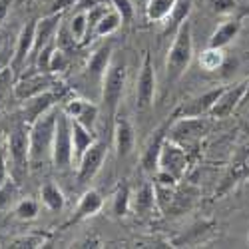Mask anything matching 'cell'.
<instances>
[{
    "label": "cell",
    "mask_w": 249,
    "mask_h": 249,
    "mask_svg": "<svg viewBox=\"0 0 249 249\" xmlns=\"http://www.w3.org/2000/svg\"><path fill=\"white\" fill-rule=\"evenodd\" d=\"M102 207H104L102 194L96 192V190H86L84 194H82L80 201H78V207H76V212H74L70 223H80V221H84V219L94 217L96 213H100Z\"/></svg>",
    "instance_id": "19"
},
{
    "label": "cell",
    "mask_w": 249,
    "mask_h": 249,
    "mask_svg": "<svg viewBox=\"0 0 249 249\" xmlns=\"http://www.w3.org/2000/svg\"><path fill=\"white\" fill-rule=\"evenodd\" d=\"M68 56H70L68 52H64L62 48H58V44H56V48H54V52H52V56H50L48 72H50V74L64 72V70L68 68V64H70V58H68Z\"/></svg>",
    "instance_id": "32"
},
{
    "label": "cell",
    "mask_w": 249,
    "mask_h": 249,
    "mask_svg": "<svg viewBox=\"0 0 249 249\" xmlns=\"http://www.w3.org/2000/svg\"><path fill=\"white\" fill-rule=\"evenodd\" d=\"M96 134L88 128H84L82 124L74 122L72 120V150H74V161L78 163V160L84 156V152L92 146V143L96 142Z\"/></svg>",
    "instance_id": "23"
},
{
    "label": "cell",
    "mask_w": 249,
    "mask_h": 249,
    "mask_svg": "<svg viewBox=\"0 0 249 249\" xmlns=\"http://www.w3.org/2000/svg\"><path fill=\"white\" fill-rule=\"evenodd\" d=\"M194 60V34H192V24L185 22L176 30L172 46L165 56V82L168 86H174L181 76L188 72L190 64Z\"/></svg>",
    "instance_id": "1"
},
{
    "label": "cell",
    "mask_w": 249,
    "mask_h": 249,
    "mask_svg": "<svg viewBox=\"0 0 249 249\" xmlns=\"http://www.w3.org/2000/svg\"><path fill=\"white\" fill-rule=\"evenodd\" d=\"M176 120V116L172 114L168 120H165L163 124H160V126L152 132L146 148H143L142 152V158H140V163H142V170L146 174H158V161H160V154H161V148L165 140H168L170 136V128H172V122Z\"/></svg>",
    "instance_id": "9"
},
{
    "label": "cell",
    "mask_w": 249,
    "mask_h": 249,
    "mask_svg": "<svg viewBox=\"0 0 249 249\" xmlns=\"http://www.w3.org/2000/svg\"><path fill=\"white\" fill-rule=\"evenodd\" d=\"M122 24H124V20H122L120 12L114 10V8H110L106 14L100 18V22L96 24V28H94V38H108V36H112Z\"/></svg>",
    "instance_id": "27"
},
{
    "label": "cell",
    "mask_w": 249,
    "mask_h": 249,
    "mask_svg": "<svg viewBox=\"0 0 249 249\" xmlns=\"http://www.w3.org/2000/svg\"><path fill=\"white\" fill-rule=\"evenodd\" d=\"M225 90V86H217V88H212L203 94H197L194 98H190L188 102H183L181 106L174 112L176 118H199V116H210L217 98L221 96V92Z\"/></svg>",
    "instance_id": "12"
},
{
    "label": "cell",
    "mask_w": 249,
    "mask_h": 249,
    "mask_svg": "<svg viewBox=\"0 0 249 249\" xmlns=\"http://www.w3.org/2000/svg\"><path fill=\"white\" fill-rule=\"evenodd\" d=\"M62 18L64 14H46L40 20H36V34H34V48H32V56L28 64L34 66V60L40 54L44 46H48L52 40H56V34L62 26Z\"/></svg>",
    "instance_id": "15"
},
{
    "label": "cell",
    "mask_w": 249,
    "mask_h": 249,
    "mask_svg": "<svg viewBox=\"0 0 249 249\" xmlns=\"http://www.w3.org/2000/svg\"><path fill=\"white\" fill-rule=\"evenodd\" d=\"M52 163L56 170H68L74 163L72 120L64 110L58 112V120H56V134H54V143H52Z\"/></svg>",
    "instance_id": "5"
},
{
    "label": "cell",
    "mask_w": 249,
    "mask_h": 249,
    "mask_svg": "<svg viewBox=\"0 0 249 249\" xmlns=\"http://www.w3.org/2000/svg\"><path fill=\"white\" fill-rule=\"evenodd\" d=\"M58 108H52L44 116H40L36 122L30 124V168L38 170L52 160V143L56 134V120Z\"/></svg>",
    "instance_id": "2"
},
{
    "label": "cell",
    "mask_w": 249,
    "mask_h": 249,
    "mask_svg": "<svg viewBox=\"0 0 249 249\" xmlns=\"http://www.w3.org/2000/svg\"><path fill=\"white\" fill-rule=\"evenodd\" d=\"M4 138H6V136H4L2 132H0V146H2V143H4Z\"/></svg>",
    "instance_id": "42"
},
{
    "label": "cell",
    "mask_w": 249,
    "mask_h": 249,
    "mask_svg": "<svg viewBox=\"0 0 249 249\" xmlns=\"http://www.w3.org/2000/svg\"><path fill=\"white\" fill-rule=\"evenodd\" d=\"M154 207H156V188H154V183L146 181L132 194V210L138 215L146 217L154 212Z\"/></svg>",
    "instance_id": "21"
},
{
    "label": "cell",
    "mask_w": 249,
    "mask_h": 249,
    "mask_svg": "<svg viewBox=\"0 0 249 249\" xmlns=\"http://www.w3.org/2000/svg\"><path fill=\"white\" fill-rule=\"evenodd\" d=\"M8 96H14V70L10 66L0 72V110L6 106Z\"/></svg>",
    "instance_id": "31"
},
{
    "label": "cell",
    "mask_w": 249,
    "mask_h": 249,
    "mask_svg": "<svg viewBox=\"0 0 249 249\" xmlns=\"http://www.w3.org/2000/svg\"><path fill=\"white\" fill-rule=\"evenodd\" d=\"M8 163H10V158H8V148H6V142H4L2 146H0V188L10 179Z\"/></svg>",
    "instance_id": "36"
},
{
    "label": "cell",
    "mask_w": 249,
    "mask_h": 249,
    "mask_svg": "<svg viewBox=\"0 0 249 249\" xmlns=\"http://www.w3.org/2000/svg\"><path fill=\"white\" fill-rule=\"evenodd\" d=\"M178 4V0H148L146 2V18L150 20V22H165L174 8Z\"/></svg>",
    "instance_id": "26"
},
{
    "label": "cell",
    "mask_w": 249,
    "mask_h": 249,
    "mask_svg": "<svg viewBox=\"0 0 249 249\" xmlns=\"http://www.w3.org/2000/svg\"><path fill=\"white\" fill-rule=\"evenodd\" d=\"M106 158H108V143L104 140H96L84 152V156L78 160V172H76L78 183H82V185L90 183L100 174Z\"/></svg>",
    "instance_id": "8"
},
{
    "label": "cell",
    "mask_w": 249,
    "mask_h": 249,
    "mask_svg": "<svg viewBox=\"0 0 249 249\" xmlns=\"http://www.w3.org/2000/svg\"><path fill=\"white\" fill-rule=\"evenodd\" d=\"M114 150L118 160H126L136 148V128L130 118L116 116L114 118Z\"/></svg>",
    "instance_id": "16"
},
{
    "label": "cell",
    "mask_w": 249,
    "mask_h": 249,
    "mask_svg": "<svg viewBox=\"0 0 249 249\" xmlns=\"http://www.w3.org/2000/svg\"><path fill=\"white\" fill-rule=\"evenodd\" d=\"M210 130V122H207L205 116L199 118H176L172 122L170 128V140L181 143V146H188V143H194L197 140H201V136L207 134Z\"/></svg>",
    "instance_id": "10"
},
{
    "label": "cell",
    "mask_w": 249,
    "mask_h": 249,
    "mask_svg": "<svg viewBox=\"0 0 249 249\" xmlns=\"http://www.w3.org/2000/svg\"><path fill=\"white\" fill-rule=\"evenodd\" d=\"M237 8L235 0H213V10L217 14H231Z\"/></svg>",
    "instance_id": "38"
},
{
    "label": "cell",
    "mask_w": 249,
    "mask_h": 249,
    "mask_svg": "<svg viewBox=\"0 0 249 249\" xmlns=\"http://www.w3.org/2000/svg\"><path fill=\"white\" fill-rule=\"evenodd\" d=\"M10 6H12V0H0V24L4 22V18H6L8 10H10Z\"/></svg>",
    "instance_id": "39"
},
{
    "label": "cell",
    "mask_w": 249,
    "mask_h": 249,
    "mask_svg": "<svg viewBox=\"0 0 249 249\" xmlns=\"http://www.w3.org/2000/svg\"><path fill=\"white\" fill-rule=\"evenodd\" d=\"M247 152H249V146H247Z\"/></svg>",
    "instance_id": "43"
},
{
    "label": "cell",
    "mask_w": 249,
    "mask_h": 249,
    "mask_svg": "<svg viewBox=\"0 0 249 249\" xmlns=\"http://www.w3.org/2000/svg\"><path fill=\"white\" fill-rule=\"evenodd\" d=\"M60 100H62V90L60 88L56 90V86H54V88H50V90H46L42 94H38L34 98L24 100L22 102V114H20V116H22V120L30 126V124L36 122L40 116H44L46 112L56 108V104Z\"/></svg>",
    "instance_id": "13"
},
{
    "label": "cell",
    "mask_w": 249,
    "mask_h": 249,
    "mask_svg": "<svg viewBox=\"0 0 249 249\" xmlns=\"http://www.w3.org/2000/svg\"><path fill=\"white\" fill-rule=\"evenodd\" d=\"M18 196V188H16V183L12 179H8L2 188H0V213H2L4 210H8V207L14 203Z\"/></svg>",
    "instance_id": "33"
},
{
    "label": "cell",
    "mask_w": 249,
    "mask_h": 249,
    "mask_svg": "<svg viewBox=\"0 0 249 249\" xmlns=\"http://www.w3.org/2000/svg\"><path fill=\"white\" fill-rule=\"evenodd\" d=\"M241 104H249V82H247V90H245V96H243V102Z\"/></svg>",
    "instance_id": "40"
},
{
    "label": "cell",
    "mask_w": 249,
    "mask_h": 249,
    "mask_svg": "<svg viewBox=\"0 0 249 249\" xmlns=\"http://www.w3.org/2000/svg\"><path fill=\"white\" fill-rule=\"evenodd\" d=\"M56 86V80L54 74L50 72H42V70H36L32 74H24L20 76V80L14 82V98L18 102H24L28 98H34L38 94H42L50 88Z\"/></svg>",
    "instance_id": "11"
},
{
    "label": "cell",
    "mask_w": 249,
    "mask_h": 249,
    "mask_svg": "<svg viewBox=\"0 0 249 249\" xmlns=\"http://www.w3.org/2000/svg\"><path fill=\"white\" fill-rule=\"evenodd\" d=\"M14 213L20 221H32L38 217L40 213V201L32 199V197H24V199H20L14 207Z\"/></svg>",
    "instance_id": "30"
},
{
    "label": "cell",
    "mask_w": 249,
    "mask_h": 249,
    "mask_svg": "<svg viewBox=\"0 0 249 249\" xmlns=\"http://www.w3.org/2000/svg\"><path fill=\"white\" fill-rule=\"evenodd\" d=\"M126 78L128 68L124 58H112L106 74L102 78V108L110 120L118 116V108L124 98V90H126Z\"/></svg>",
    "instance_id": "3"
},
{
    "label": "cell",
    "mask_w": 249,
    "mask_h": 249,
    "mask_svg": "<svg viewBox=\"0 0 249 249\" xmlns=\"http://www.w3.org/2000/svg\"><path fill=\"white\" fill-rule=\"evenodd\" d=\"M34 34H36V20H30V22H26L22 26V30H20L14 50H12L10 68L14 70V74H18L30 62L32 48H34Z\"/></svg>",
    "instance_id": "14"
},
{
    "label": "cell",
    "mask_w": 249,
    "mask_h": 249,
    "mask_svg": "<svg viewBox=\"0 0 249 249\" xmlns=\"http://www.w3.org/2000/svg\"><path fill=\"white\" fill-rule=\"evenodd\" d=\"M2 50H4V34L0 32V52H2Z\"/></svg>",
    "instance_id": "41"
},
{
    "label": "cell",
    "mask_w": 249,
    "mask_h": 249,
    "mask_svg": "<svg viewBox=\"0 0 249 249\" xmlns=\"http://www.w3.org/2000/svg\"><path fill=\"white\" fill-rule=\"evenodd\" d=\"M42 245H44L42 235H24V237H18L10 243V247H14V249H34V247H42Z\"/></svg>",
    "instance_id": "35"
},
{
    "label": "cell",
    "mask_w": 249,
    "mask_h": 249,
    "mask_svg": "<svg viewBox=\"0 0 249 249\" xmlns=\"http://www.w3.org/2000/svg\"><path fill=\"white\" fill-rule=\"evenodd\" d=\"M40 201H42V205L48 212H54V213L62 212L66 205L64 192H62L54 181H46L42 188H40Z\"/></svg>",
    "instance_id": "24"
},
{
    "label": "cell",
    "mask_w": 249,
    "mask_h": 249,
    "mask_svg": "<svg viewBox=\"0 0 249 249\" xmlns=\"http://www.w3.org/2000/svg\"><path fill=\"white\" fill-rule=\"evenodd\" d=\"M225 64V52L223 48H215V46H210L199 54V66L203 72H217L221 66Z\"/></svg>",
    "instance_id": "29"
},
{
    "label": "cell",
    "mask_w": 249,
    "mask_h": 249,
    "mask_svg": "<svg viewBox=\"0 0 249 249\" xmlns=\"http://www.w3.org/2000/svg\"><path fill=\"white\" fill-rule=\"evenodd\" d=\"M62 110H64L70 116V120L82 124L84 128H88V130L94 132L98 116H100V108L96 106L94 102L84 100V98H72V100H68L64 104V108H62Z\"/></svg>",
    "instance_id": "18"
},
{
    "label": "cell",
    "mask_w": 249,
    "mask_h": 249,
    "mask_svg": "<svg viewBox=\"0 0 249 249\" xmlns=\"http://www.w3.org/2000/svg\"><path fill=\"white\" fill-rule=\"evenodd\" d=\"M78 2H80V0H50L46 14H64L66 10L78 6Z\"/></svg>",
    "instance_id": "37"
},
{
    "label": "cell",
    "mask_w": 249,
    "mask_h": 249,
    "mask_svg": "<svg viewBox=\"0 0 249 249\" xmlns=\"http://www.w3.org/2000/svg\"><path fill=\"white\" fill-rule=\"evenodd\" d=\"M188 165H190V158L185 154V148L181 143L168 138L163 143V148H161V154H160L158 172L179 181L185 176V172H188Z\"/></svg>",
    "instance_id": "6"
},
{
    "label": "cell",
    "mask_w": 249,
    "mask_h": 249,
    "mask_svg": "<svg viewBox=\"0 0 249 249\" xmlns=\"http://www.w3.org/2000/svg\"><path fill=\"white\" fill-rule=\"evenodd\" d=\"M245 90H247V82H239V84H233V86H225V90L221 92V96L215 102V106H213L210 118H213V120L230 118L241 106Z\"/></svg>",
    "instance_id": "17"
},
{
    "label": "cell",
    "mask_w": 249,
    "mask_h": 249,
    "mask_svg": "<svg viewBox=\"0 0 249 249\" xmlns=\"http://www.w3.org/2000/svg\"><path fill=\"white\" fill-rule=\"evenodd\" d=\"M6 148L16 176H26L30 170V126L20 116L6 132Z\"/></svg>",
    "instance_id": "4"
},
{
    "label": "cell",
    "mask_w": 249,
    "mask_h": 249,
    "mask_svg": "<svg viewBox=\"0 0 249 249\" xmlns=\"http://www.w3.org/2000/svg\"><path fill=\"white\" fill-rule=\"evenodd\" d=\"M130 210H132V190H130V185L120 183L112 197V213L116 217H126Z\"/></svg>",
    "instance_id": "28"
},
{
    "label": "cell",
    "mask_w": 249,
    "mask_h": 249,
    "mask_svg": "<svg viewBox=\"0 0 249 249\" xmlns=\"http://www.w3.org/2000/svg\"><path fill=\"white\" fill-rule=\"evenodd\" d=\"M154 100H156V70L152 56L146 52L136 80V110L148 112L154 106Z\"/></svg>",
    "instance_id": "7"
},
{
    "label": "cell",
    "mask_w": 249,
    "mask_h": 249,
    "mask_svg": "<svg viewBox=\"0 0 249 249\" xmlns=\"http://www.w3.org/2000/svg\"><path fill=\"white\" fill-rule=\"evenodd\" d=\"M112 58H114L112 44H102L100 48H96L88 58V66H86L88 76L94 78V80H102L104 74H106V70H108V66H110Z\"/></svg>",
    "instance_id": "20"
},
{
    "label": "cell",
    "mask_w": 249,
    "mask_h": 249,
    "mask_svg": "<svg viewBox=\"0 0 249 249\" xmlns=\"http://www.w3.org/2000/svg\"><path fill=\"white\" fill-rule=\"evenodd\" d=\"M239 30H241V22H239L237 18L225 20V22H221L213 30V34L210 38V46H215V48H223L225 50L239 36Z\"/></svg>",
    "instance_id": "22"
},
{
    "label": "cell",
    "mask_w": 249,
    "mask_h": 249,
    "mask_svg": "<svg viewBox=\"0 0 249 249\" xmlns=\"http://www.w3.org/2000/svg\"><path fill=\"white\" fill-rule=\"evenodd\" d=\"M68 28L74 36V40L80 44V46H86L90 42V26H88V10L86 8H80L72 14L70 22H68Z\"/></svg>",
    "instance_id": "25"
},
{
    "label": "cell",
    "mask_w": 249,
    "mask_h": 249,
    "mask_svg": "<svg viewBox=\"0 0 249 249\" xmlns=\"http://www.w3.org/2000/svg\"><path fill=\"white\" fill-rule=\"evenodd\" d=\"M110 4L114 10L120 12L124 24H130L132 18H134V2L132 0H110Z\"/></svg>",
    "instance_id": "34"
}]
</instances>
